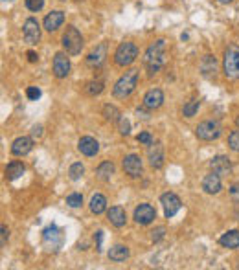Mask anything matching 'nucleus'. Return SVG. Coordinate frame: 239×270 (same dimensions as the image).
I'll return each instance as SVG.
<instances>
[{
  "label": "nucleus",
  "mask_w": 239,
  "mask_h": 270,
  "mask_svg": "<svg viewBox=\"0 0 239 270\" xmlns=\"http://www.w3.org/2000/svg\"><path fill=\"white\" fill-rule=\"evenodd\" d=\"M121 167H123L125 175H129L131 179L142 177V171H144V166H142V160L138 154H127L121 162Z\"/></svg>",
  "instance_id": "obj_12"
},
{
  "label": "nucleus",
  "mask_w": 239,
  "mask_h": 270,
  "mask_svg": "<svg viewBox=\"0 0 239 270\" xmlns=\"http://www.w3.org/2000/svg\"><path fill=\"white\" fill-rule=\"evenodd\" d=\"M199 107H201V101H199V99H191V101H188V103L182 107V114L186 118H193V116L197 114Z\"/></svg>",
  "instance_id": "obj_30"
},
{
  "label": "nucleus",
  "mask_w": 239,
  "mask_h": 270,
  "mask_svg": "<svg viewBox=\"0 0 239 270\" xmlns=\"http://www.w3.org/2000/svg\"><path fill=\"white\" fill-rule=\"evenodd\" d=\"M133 219L138 222V224H142V226H148V224H151V222L156 219V210L153 208L151 204H148V202L138 204V206L134 208Z\"/></svg>",
  "instance_id": "obj_11"
},
{
  "label": "nucleus",
  "mask_w": 239,
  "mask_h": 270,
  "mask_svg": "<svg viewBox=\"0 0 239 270\" xmlns=\"http://www.w3.org/2000/svg\"><path fill=\"white\" fill-rule=\"evenodd\" d=\"M219 4H232L234 0H217Z\"/></svg>",
  "instance_id": "obj_44"
},
{
  "label": "nucleus",
  "mask_w": 239,
  "mask_h": 270,
  "mask_svg": "<svg viewBox=\"0 0 239 270\" xmlns=\"http://www.w3.org/2000/svg\"><path fill=\"white\" fill-rule=\"evenodd\" d=\"M61 44L68 56H79L85 46L83 35L79 33V30L76 26H66L63 37H61Z\"/></svg>",
  "instance_id": "obj_3"
},
{
  "label": "nucleus",
  "mask_w": 239,
  "mask_h": 270,
  "mask_svg": "<svg viewBox=\"0 0 239 270\" xmlns=\"http://www.w3.org/2000/svg\"><path fill=\"white\" fill-rule=\"evenodd\" d=\"M42 136V125H33L31 127V138H41Z\"/></svg>",
  "instance_id": "obj_39"
},
{
  "label": "nucleus",
  "mask_w": 239,
  "mask_h": 270,
  "mask_svg": "<svg viewBox=\"0 0 239 270\" xmlns=\"http://www.w3.org/2000/svg\"><path fill=\"white\" fill-rule=\"evenodd\" d=\"M26 56H28V61H30V62H37V61H39V56H37V54L33 52V50H30V52L26 54Z\"/></svg>",
  "instance_id": "obj_42"
},
{
  "label": "nucleus",
  "mask_w": 239,
  "mask_h": 270,
  "mask_svg": "<svg viewBox=\"0 0 239 270\" xmlns=\"http://www.w3.org/2000/svg\"><path fill=\"white\" fill-rule=\"evenodd\" d=\"M164 234H166V228H164V226H158L156 230H153V232H151V241L158 242L162 237H164Z\"/></svg>",
  "instance_id": "obj_37"
},
{
  "label": "nucleus",
  "mask_w": 239,
  "mask_h": 270,
  "mask_svg": "<svg viewBox=\"0 0 239 270\" xmlns=\"http://www.w3.org/2000/svg\"><path fill=\"white\" fill-rule=\"evenodd\" d=\"M89 208H90V211L94 215H101L103 211H107V199H105V195H101V193L92 195Z\"/></svg>",
  "instance_id": "obj_25"
},
{
  "label": "nucleus",
  "mask_w": 239,
  "mask_h": 270,
  "mask_svg": "<svg viewBox=\"0 0 239 270\" xmlns=\"http://www.w3.org/2000/svg\"><path fill=\"white\" fill-rule=\"evenodd\" d=\"M118 129H120V134H123V136H127V134L131 132V123H129V120H127L125 116H121V120L118 121Z\"/></svg>",
  "instance_id": "obj_35"
},
{
  "label": "nucleus",
  "mask_w": 239,
  "mask_h": 270,
  "mask_svg": "<svg viewBox=\"0 0 239 270\" xmlns=\"http://www.w3.org/2000/svg\"><path fill=\"white\" fill-rule=\"evenodd\" d=\"M136 140H138L140 144H144V146H151V144H153V136H151L149 132H140V134L136 136Z\"/></svg>",
  "instance_id": "obj_38"
},
{
  "label": "nucleus",
  "mask_w": 239,
  "mask_h": 270,
  "mask_svg": "<svg viewBox=\"0 0 239 270\" xmlns=\"http://www.w3.org/2000/svg\"><path fill=\"white\" fill-rule=\"evenodd\" d=\"M26 96H28V99H31V101H37V99L41 97V90L37 89V87H28V89H26Z\"/></svg>",
  "instance_id": "obj_36"
},
{
  "label": "nucleus",
  "mask_w": 239,
  "mask_h": 270,
  "mask_svg": "<svg viewBox=\"0 0 239 270\" xmlns=\"http://www.w3.org/2000/svg\"><path fill=\"white\" fill-rule=\"evenodd\" d=\"M223 72L228 79H239V46L228 44L223 57Z\"/></svg>",
  "instance_id": "obj_5"
},
{
  "label": "nucleus",
  "mask_w": 239,
  "mask_h": 270,
  "mask_svg": "<svg viewBox=\"0 0 239 270\" xmlns=\"http://www.w3.org/2000/svg\"><path fill=\"white\" fill-rule=\"evenodd\" d=\"M138 79H140V70L138 68H129L125 74H121L118 77V81L113 87V96L116 99H125L133 94L136 87H138Z\"/></svg>",
  "instance_id": "obj_2"
},
{
  "label": "nucleus",
  "mask_w": 239,
  "mask_h": 270,
  "mask_svg": "<svg viewBox=\"0 0 239 270\" xmlns=\"http://www.w3.org/2000/svg\"><path fill=\"white\" fill-rule=\"evenodd\" d=\"M4 2H6V0H4Z\"/></svg>",
  "instance_id": "obj_47"
},
{
  "label": "nucleus",
  "mask_w": 239,
  "mask_h": 270,
  "mask_svg": "<svg viewBox=\"0 0 239 270\" xmlns=\"http://www.w3.org/2000/svg\"><path fill=\"white\" fill-rule=\"evenodd\" d=\"M223 132V127L219 121L215 120H206V121H201V123L195 127V136L203 142H213L217 140Z\"/></svg>",
  "instance_id": "obj_6"
},
{
  "label": "nucleus",
  "mask_w": 239,
  "mask_h": 270,
  "mask_svg": "<svg viewBox=\"0 0 239 270\" xmlns=\"http://www.w3.org/2000/svg\"><path fill=\"white\" fill-rule=\"evenodd\" d=\"M70 57L66 52H57L54 56V62H52V70H54V76L57 79H64V77L70 74Z\"/></svg>",
  "instance_id": "obj_9"
},
{
  "label": "nucleus",
  "mask_w": 239,
  "mask_h": 270,
  "mask_svg": "<svg viewBox=\"0 0 239 270\" xmlns=\"http://www.w3.org/2000/svg\"><path fill=\"white\" fill-rule=\"evenodd\" d=\"M64 11L61 9H54V11H50L46 17H44V21H42V30H46L48 33H54L57 30L61 28L64 24Z\"/></svg>",
  "instance_id": "obj_13"
},
{
  "label": "nucleus",
  "mask_w": 239,
  "mask_h": 270,
  "mask_svg": "<svg viewBox=\"0 0 239 270\" xmlns=\"http://www.w3.org/2000/svg\"><path fill=\"white\" fill-rule=\"evenodd\" d=\"M26 173V166L19 162V160H13V162H9L6 166V179L7 180H17L21 179L22 175Z\"/></svg>",
  "instance_id": "obj_22"
},
{
  "label": "nucleus",
  "mask_w": 239,
  "mask_h": 270,
  "mask_svg": "<svg viewBox=\"0 0 239 270\" xmlns=\"http://www.w3.org/2000/svg\"><path fill=\"white\" fill-rule=\"evenodd\" d=\"M160 204H162V208H164L166 219H173V217L180 211V208H182V202H180V199H179V195L171 193V191L162 195Z\"/></svg>",
  "instance_id": "obj_10"
},
{
  "label": "nucleus",
  "mask_w": 239,
  "mask_h": 270,
  "mask_svg": "<svg viewBox=\"0 0 239 270\" xmlns=\"http://www.w3.org/2000/svg\"><path fill=\"white\" fill-rule=\"evenodd\" d=\"M63 242H64L63 232L57 228L56 224H50L48 228H44V232H42V244H44V248L57 252L63 246Z\"/></svg>",
  "instance_id": "obj_7"
},
{
  "label": "nucleus",
  "mask_w": 239,
  "mask_h": 270,
  "mask_svg": "<svg viewBox=\"0 0 239 270\" xmlns=\"http://www.w3.org/2000/svg\"><path fill=\"white\" fill-rule=\"evenodd\" d=\"M201 70L204 76H210L211 72H215V57L213 56H204L201 61Z\"/></svg>",
  "instance_id": "obj_29"
},
{
  "label": "nucleus",
  "mask_w": 239,
  "mask_h": 270,
  "mask_svg": "<svg viewBox=\"0 0 239 270\" xmlns=\"http://www.w3.org/2000/svg\"><path fill=\"white\" fill-rule=\"evenodd\" d=\"M33 149V138L31 136H19L11 144V154L13 156H26Z\"/></svg>",
  "instance_id": "obj_18"
},
{
  "label": "nucleus",
  "mask_w": 239,
  "mask_h": 270,
  "mask_svg": "<svg viewBox=\"0 0 239 270\" xmlns=\"http://www.w3.org/2000/svg\"><path fill=\"white\" fill-rule=\"evenodd\" d=\"M61 2H66V0H61Z\"/></svg>",
  "instance_id": "obj_46"
},
{
  "label": "nucleus",
  "mask_w": 239,
  "mask_h": 270,
  "mask_svg": "<svg viewBox=\"0 0 239 270\" xmlns=\"http://www.w3.org/2000/svg\"><path fill=\"white\" fill-rule=\"evenodd\" d=\"M78 149L85 156H96L99 151V144L98 140L92 138V136H83V138H79L78 142Z\"/></svg>",
  "instance_id": "obj_20"
},
{
  "label": "nucleus",
  "mask_w": 239,
  "mask_h": 270,
  "mask_svg": "<svg viewBox=\"0 0 239 270\" xmlns=\"http://www.w3.org/2000/svg\"><path fill=\"white\" fill-rule=\"evenodd\" d=\"M24 4H26V7L31 13H37V11H41L44 7V0H24Z\"/></svg>",
  "instance_id": "obj_33"
},
{
  "label": "nucleus",
  "mask_w": 239,
  "mask_h": 270,
  "mask_svg": "<svg viewBox=\"0 0 239 270\" xmlns=\"http://www.w3.org/2000/svg\"><path fill=\"white\" fill-rule=\"evenodd\" d=\"M129 248H127L125 244H114L113 248L107 252V256H109V259L111 261H114V263H121V261H125L127 257H129Z\"/></svg>",
  "instance_id": "obj_23"
},
{
  "label": "nucleus",
  "mask_w": 239,
  "mask_h": 270,
  "mask_svg": "<svg viewBox=\"0 0 239 270\" xmlns=\"http://www.w3.org/2000/svg\"><path fill=\"white\" fill-rule=\"evenodd\" d=\"M228 147L234 152H239V131H232L228 136Z\"/></svg>",
  "instance_id": "obj_34"
},
{
  "label": "nucleus",
  "mask_w": 239,
  "mask_h": 270,
  "mask_svg": "<svg viewBox=\"0 0 239 270\" xmlns=\"http://www.w3.org/2000/svg\"><path fill=\"white\" fill-rule=\"evenodd\" d=\"M68 175H70L72 180H79L85 175V166L81 162H74L70 166V169H68Z\"/></svg>",
  "instance_id": "obj_31"
},
{
  "label": "nucleus",
  "mask_w": 239,
  "mask_h": 270,
  "mask_svg": "<svg viewBox=\"0 0 239 270\" xmlns=\"http://www.w3.org/2000/svg\"><path fill=\"white\" fill-rule=\"evenodd\" d=\"M103 90H105V83L101 79H92V81H89V83L85 85V92L89 96H99Z\"/></svg>",
  "instance_id": "obj_28"
},
{
  "label": "nucleus",
  "mask_w": 239,
  "mask_h": 270,
  "mask_svg": "<svg viewBox=\"0 0 239 270\" xmlns=\"http://www.w3.org/2000/svg\"><path fill=\"white\" fill-rule=\"evenodd\" d=\"M22 37H24V42L30 44V46H35L41 41V24L37 19L30 17L26 19L24 26H22Z\"/></svg>",
  "instance_id": "obj_8"
},
{
  "label": "nucleus",
  "mask_w": 239,
  "mask_h": 270,
  "mask_svg": "<svg viewBox=\"0 0 239 270\" xmlns=\"http://www.w3.org/2000/svg\"><path fill=\"white\" fill-rule=\"evenodd\" d=\"M230 195H232L234 199L238 201V199H239V184H234V186L230 187Z\"/></svg>",
  "instance_id": "obj_41"
},
{
  "label": "nucleus",
  "mask_w": 239,
  "mask_h": 270,
  "mask_svg": "<svg viewBox=\"0 0 239 270\" xmlns=\"http://www.w3.org/2000/svg\"><path fill=\"white\" fill-rule=\"evenodd\" d=\"M0 234H2V241H0V244L6 246L7 239H9V230H7V226H2V228H0Z\"/></svg>",
  "instance_id": "obj_40"
},
{
  "label": "nucleus",
  "mask_w": 239,
  "mask_h": 270,
  "mask_svg": "<svg viewBox=\"0 0 239 270\" xmlns=\"http://www.w3.org/2000/svg\"><path fill=\"white\" fill-rule=\"evenodd\" d=\"M166 50H168V46H166L164 39H156L146 48V52H144V66H146L149 76H155L156 72H160L164 68L166 57H168Z\"/></svg>",
  "instance_id": "obj_1"
},
{
  "label": "nucleus",
  "mask_w": 239,
  "mask_h": 270,
  "mask_svg": "<svg viewBox=\"0 0 239 270\" xmlns=\"http://www.w3.org/2000/svg\"><path fill=\"white\" fill-rule=\"evenodd\" d=\"M107 219H109V222H111L113 226H116V228H123L127 222L125 210L121 208V206H113V208L107 210Z\"/></svg>",
  "instance_id": "obj_21"
},
{
  "label": "nucleus",
  "mask_w": 239,
  "mask_h": 270,
  "mask_svg": "<svg viewBox=\"0 0 239 270\" xmlns=\"http://www.w3.org/2000/svg\"><path fill=\"white\" fill-rule=\"evenodd\" d=\"M107 59V42H99L96 48L87 56V64L92 68H99Z\"/></svg>",
  "instance_id": "obj_17"
},
{
  "label": "nucleus",
  "mask_w": 239,
  "mask_h": 270,
  "mask_svg": "<svg viewBox=\"0 0 239 270\" xmlns=\"http://www.w3.org/2000/svg\"><path fill=\"white\" fill-rule=\"evenodd\" d=\"M114 171H116V167H114L113 162L105 160V162H101L98 166V169H96V177H98L99 180H111Z\"/></svg>",
  "instance_id": "obj_26"
},
{
  "label": "nucleus",
  "mask_w": 239,
  "mask_h": 270,
  "mask_svg": "<svg viewBox=\"0 0 239 270\" xmlns=\"http://www.w3.org/2000/svg\"><path fill=\"white\" fill-rule=\"evenodd\" d=\"M96 237H98V250H101V239H103V232H101V230H98V232H96Z\"/></svg>",
  "instance_id": "obj_43"
},
{
  "label": "nucleus",
  "mask_w": 239,
  "mask_h": 270,
  "mask_svg": "<svg viewBox=\"0 0 239 270\" xmlns=\"http://www.w3.org/2000/svg\"><path fill=\"white\" fill-rule=\"evenodd\" d=\"M236 125H238V127H239V116H238V120H236Z\"/></svg>",
  "instance_id": "obj_45"
},
{
  "label": "nucleus",
  "mask_w": 239,
  "mask_h": 270,
  "mask_svg": "<svg viewBox=\"0 0 239 270\" xmlns=\"http://www.w3.org/2000/svg\"><path fill=\"white\" fill-rule=\"evenodd\" d=\"M138 57V46L131 41H123L118 44V48L114 52V64L116 66H131Z\"/></svg>",
  "instance_id": "obj_4"
},
{
  "label": "nucleus",
  "mask_w": 239,
  "mask_h": 270,
  "mask_svg": "<svg viewBox=\"0 0 239 270\" xmlns=\"http://www.w3.org/2000/svg\"><path fill=\"white\" fill-rule=\"evenodd\" d=\"M103 116H105L107 121H111V123H118L120 120H121V112H120L118 107L107 103L105 107H103Z\"/></svg>",
  "instance_id": "obj_27"
},
{
  "label": "nucleus",
  "mask_w": 239,
  "mask_h": 270,
  "mask_svg": "<svg viewBox=\"0 0 239 270\" xmlns=\"http://www.w3.org/2000/svg\"><path fill=\"white\" fill-rule=\"evenodd\" d=\"M144 107L148 111H155V109H160L162 103H164V92L160 89H151L146 92V96L142 99Z\"/></svg>",
  "instance_id": "obj_15"
},
{
  "label": "nucleus",
  "mask_w": 239,
  "mask_h": 270,
  "mask_svg": "<svg viewBox=\"0 0 239 270\" xmlns=\"http://www.w3.org/2000/svg\"><path fill=\"white\" fill-rule=\"evenodd\" d=\"M203 189L204 193L208 195H217L221 189H223V184H221V175L217 173H208L206 177L203 179Z\"/></svg>",
  "instance_id": "obj_19"
},
{
  "label": "nucleus",
  "mask_w": 239,
  "mask_h": 270,
  "mask_svg": "<svg viewBox=\"0 0 239 270\" xmlns=\"http://www.w3.org/2000/svg\"><path fill=\"white\" fill-rule=\"evenodd\" d=\"M219 242H221V246H225V248H228V250L239 248V232L238 230H230V232H226L225 236H221Z\"/></svg>",
  "instance_id": "obj_24"
},
{
  "label": "nucleus",
  "mask_w": 239,
  "mask_h": 270,
  "mask_svg": "<svg viewBox=\"0 0 239 270\" xmlns=\"http://www.w3.org/2000/svg\"><path fill=\"white\" fill-rule=\"evenodd\" d=\"M148 158L153 169H160L164 166V160L166 158H164V147H162L160 142H153L148 147Z\"/></svg>",
  "instance_id": "obj_14"
},
{
  "label": "nucleus",
  "mask_w": 239,
  "mask_h": 270,
  "mask_svg": "<svg viewBox=\"0 0 239 270\" xmlns=\"http://www.w3.org/2000/svg\"><path fill=\"white\" fill-rule=\"evenodd\" d=\"M210 167H211L213 173L221 175V177L232 173V162H230V158L225 156V154H217V156H213V158L210 160Z\"/></svg>",
  "instance_id": "obj_16"
},
{
  "label": "nucleus",
  "mask_w": 239,
  "mask_h": 270,
  "mask_svg": "<svg viewBox=\"0 0 239 270\" xmlns=\"http://www.w3.org/2000/svg\"><path fill=\"white\" fill-rule=\"evenodd\" d=\"M66 204L70 206V208H79L81 204H83V195L81 193H72L66 197Z\"/></svg>",
  "instance_id": "obj_32"
}]
</instances>
